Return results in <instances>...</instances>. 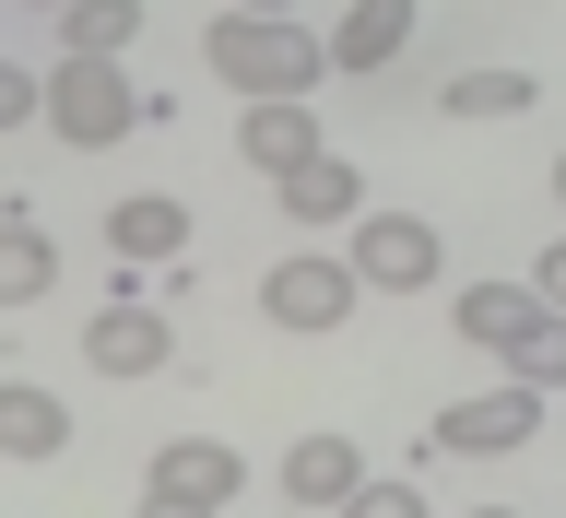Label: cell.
Masks as SVG:
<instances>
[{"instance_id":"6da1fadb","label":"cell","mask_w":566,"mask_h":518,"mask_svg":"<svg viewBox=\"0 0 566 518\" xmlns=\"http://www.w3.org/2000/svg\"><path fill=\"white\" fill-rule=\"evenodd\" d=\"M201 60H212V83H237V95H307L318 71H331V47H318L295 12H212V35H201Z\"/></svg>"},{"instance_id":"7a4b0ae2","label":"cell","mask_w":566,"mask_h":518,"mask_svg":"<svg viewBox=\"0 0 566 518\" xmlns=\"http://www.w3.org/2000/svg\"><path fill=\"white\" fill-rule=\"evenodd\" d=\"M35 118H48L60 141H83V154H106L118 130H142V83H130L118 60H71V47H60V71H48Z\"/></svg>"},{"instance_id":"3957f363","label":"cell","mask_w":566,"mask_h":518,"mask_svg":"<svg viewBox=\"0 0 566 518\" xmlns=\"http://www.w3.org/2000/svg\"><path fill=\"white\" fill-rule=\"evenodd\" d=\"M531 436H543V389L495 378V389H472V401H449V413L424 424V459H507Z\"/></svg>"},{"instance_id":"277c9868","label":"cell","mask_w":566,"mask_h":518,"mask_svg":"<svg viewBox=\"0 0 566 518\" xmlns=\"http://www.w3.org/2000/svg\"><path fill=\"white\" fill-rule=\"evenodd\" d=\"M354 295H366V283H354V260H318V247H295V260H272V272H260V318H272V330H295V342L343 330Z\"/></svg>"},{"instance_id":"5b68a950","label":"cell","mask_w":566,"mask_h":518,"mask_svg":"<svg viewBox=\"0 0 566 518\" xmlns=\"http://www.w3.org/2000/svg\"><path fill=\"white\" fill-rule=\"evenodd\" d=\"M354 283H366V295H424V283H437V224H424V212H354Z\"/></svg>"},{"instance_id":"8992f818","label":"cell","mask_w":566,"mask_h":518,"mask_svg":"<svg viewBox=\"0 0 566 518\" xmlns=\"http://www.w3.org/2000/svg\"><path fill=\"white\" fill-rule=\"evenodd\" d=\"M83 353H95L106 378H166V366H177V330H166L154 295H106V307L83 318Z\"/></svg>"},{"instance_id":"52a82bcc","label":"cell","mask_w":566,"mask_h":518,"mask_svg":"<svg viewBox=\"0 0 566 518\" xmlns=\"http://www.w3.org/2000/svg\"><path fill=\"white\" fill-rule=\"evenodd\" d=\"M237 154H248L260 177H295L307 154H331V141H318V106H307V95H248V130H237Z\"/></svg>"},{"instance_id":"ba28073f","label":"cell","mask_w":566,"mask_h":518,"mask_svg":"<svg viewBox=\"0 0 566 518\" xmlns=\"http://www.w3.org/2000/svg\"><path fill=\"white\" fill-rule=\"evenodd\" d=\"M106 247H118L130 272H154V260H189V201H166V189H130V201L106 212Z\"/></svg>"},{"instance_id":"9c48e42d","label":"cell","mask_w":566,"mask_h":518,"mask_svg":"<svg viewBox=\"0 0 566 518\" xmlns=\"http://www.w3.org/2000/svg\"><path fill=\"white\" fill-rule=\"evenodd\" d=\"M71 448V401L60 389H35V378H0V459H60Z\"/></svg>"},{"instance_id":"30bf717a","label":"cell","mask_w":566,"mask_h":518,"mask_svg":"<svg viewBox=\"0 0 566 518\" xmlns=\"http://www.w3.org/2000/svg\"><path fill=\"white\" fill-rule=\"evenodd\" d=\"M354 472H366V448L318 424V436H295V448H283V507H343Z\"/></svg>"},{"instance_id":"8fae6325","label":"cell","mask_w":566,"mask_h":518,"mask_svg":"<svg viewBox=\"0 0 566 518\" xmlns=\"http://www.w3.org/2000/svg\"><path fill=\"white\" fill-rule=\"evenodd\" d=\"M154 484H166V495H201V507H237L248 459L224 448V436H166V448H154Z\"/></svg>"},{"instance_id":"7c38bea8","label":"cell","mask_w":566,"mask_h":518,"mask_svg":"<svg viewBox=\"0 0 566 518\" xmlns=\"http://www.w3.org/2000/svg\"><path fill=\"white\" fill-rule=\"evenodd\" d=\"M449 318H460V342H472V353H507L531 318H543V295H531V283H460Z\"/></svg>"},{"instance_id":"4fadbf2b","label":"cell","mask_w":566,"mask_h":518,"mask_svg":"<svg viewBox=\"0 0 566 518\" xmlns=\"http://www.w3.org/2000/svg\"><path fill=\"white\" fill-rule=\"evenodd\" d=\"M401 47H413V0H354L331 35V71H389Z\"/></svg>"},{"instance_id":"5bb4252c","label":"cell","mask_w":566,"mask_h":518,"mask_svg":"<svg viewBox=\"0 0 566 518\" xmlns=\"http://www.w3.org/2000/svg\"><path fill=\"white\" fill-rule=\"evenodd\" d=\"M272 189H283V212H295V224H354V212H366V177H354L343 154H307V166L272 177Z\"/></svg>"},{"instance_id":"9a60e30c","label":"cell","mask_w":566,"mask_h":518,"mask_svg":"<svg viewBox=\"0 0 566 518\" xmlns=\"http://www.w3.org/2000/svg\"><path fill=\"white\" fill-rule=\"evenodd\" d=\"M60 283V247H48V224L35 212H0V307H35Z\"/></svg>"},{"instance_id":"2e32d148","label":"cell","mask_w":566,"mask_h":518,"mask_svg":"<svg viewBox=\"0 0 566 518\" xmlns=\"http://www.w3.org/2000/svg\"><path fill=\"white\" fill-rule=\"evenodd\" d=\"M130 35H142V0H60L71 60H130Z\"/></svg>"},{"instance_id":"e0dca14e","label":"cell","mask_w":566,"mask_h":518,"mask_svg":"<svg viewBox=\"0 0 566 518\" xmlns=\"http://www.w3.org/2000/svg\"><path fill=\"white\" fill-rule=\"evenodd\" d=\"M531 95H543V83H531V71L484 60V71H460V83H449V95H437V106H449V118H520Z\"/></svg>"},{"instance_id":"ac0fdd59","label":"cell","mask_w":566,"mask_h":518,"mask_svg":"<svg viewBox=\"0 0 566 518\" xmlns=\"http://www.w3.org/2000/svg\"><path fill=\"white\" fill-rule=\"evenodd\" d=\"M495 366H507V378H531L543 401H555V389H566V307H543V318L520 330V342L495 353Z\"/></svg>"},{"instance_id":"d6986e66","label":"cell","mask_w":566,"mask_h":518,"mask_svg":"<svg viewBox=\"0 0 566 518\" xmlns=\"http://www.w3.org/2000/svg\"><path fill=\"white\" fill-rule=\"evenodd\" d=\"M331 518H437V507H424V484H401V472H354V495Z\"/></svg>"},{"instance_id":"ffe728a7","label":"cell","mask_w":566,"mask_h":518,"mask_svg":"<svg viewBox=\"0 0 566 518\" xmlns=\"http://www.w3.org/2000/svg\"><path fill=\"white\" fill-rule=\"evenodd\" d=\"M35 95H48V71H24V60H0V130H24V118H35Z\"/></svg>"},{"instance_id":"44dd1931","label":"cell","mask_w":566,"mask_h":518,"mask_svg":"<svg viewBox=\"0 0 566 518\" xmlns=\"http://www.w3.org/2000/svg\"><path fill=\"white\" fill-rule=\"evenodd\" d=\"M531 295H543V307H566V236L543 247V260H531Z\"/></svg>"},{"instance_id":"7402d4cb","label":"cell","mask_w":566,"mask_h":518,"mask_svg":"<svg viewBox=\"0 0 566 518\" xmlns=\"http://www.w3.org/2000/svg\"><path fill=\"white\" fill-rule=\"evenodd\" d=\"M142 518H224V507H201V495H166V484H154V495H142Z\"/></svg>"},{"instance_id":"603a6c76","label":"cell","mask_w":566,"mask_h":518,"mask_svg":"<svg viewBox=\"0 0 566 518\" xmlns=\"http://www.w3.org/2000/svg\"><path fill=\"white\" fill-rule=\"evenodd\" d=\"M237 12H295V0H237Z\"/></svg>"},{"instance_id":"cb8c5ba5","label":"cell","mask_w":566,"mask_h":518,"mask_svg":"<svg viewBox=\"0 0 566 518\" xmlns=\"http://www.w3.org/2000/svg\"><path fill=\"white\" fill-rule=\"evenodd\" d=\"M472 518H520V507H472Z\"/></svg>"},{"instance_id":"d4e9b609","label":"cell","mask_w":566,"mask_h":518,"mask_svg":"<svg viewBox=\"0 0 566 518\" xmlns=\"http://www.w3.org/2000/svg\"><path fill=\"white\" fill-rule=\"evenodd\" d=\"M555 201H566V154H555Z\"/></svg>"},{"instance_id":"484cf974","label":"cell","mask_w":566,"mask_h":518,"mask_svg":"<svg viewBox=\"0 0 566 518\" xmlns=\"http://www.w3.org/2000/svg\"><path fill=\"white\" fill-rule=\"evenodd\" d=\"M35 12H60V0H35Z\"/></svg>"}]
</instances>
